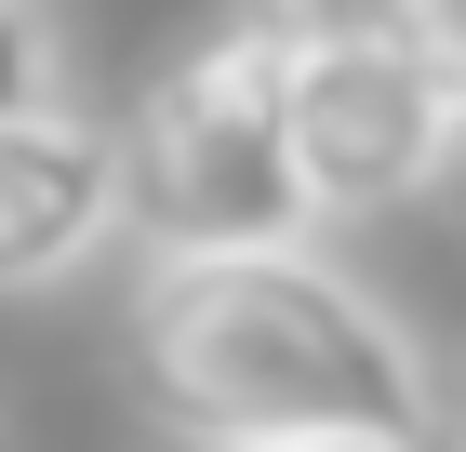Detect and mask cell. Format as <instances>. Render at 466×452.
Instances as JSON below:
<instances>
[{"label": "cell", "mask_w": 466, "mask_h": 452, "mask_svg": "<svg viewBox=\"0 0 466 452\" xmlns=\"http://www.w3.org/2000/svg\"><path fill=\"white\" fill-rule=\"evenodd\" d=\"M134 386L200 452H293V439H427V359L360 279L320 253H200L160 266L134 306Z\"/></svg>", "instance_id": "cell-1"}, {"label": "cell", "mask_w": 466, "mask_h": 452, "mask_svg": "<svg viewBox=\"0 0 466 452\" xmlns=\"http://www.w3.org/2000/svg\"><path fill=\"white\" fill-rule=\"evenodd\" d=\"M293 54L267 27H214L187 67H160L120 120V226L160 266L200 253H293L320 226L307 174H293V120H280Z\"/></svg>", "instance_id": "cell-2"}, {"label": "cell", "mask_w": 466, "mask_h": 452, "mask_svg": "<svg viewBox=\"0 0 466 452\" xmlns=\"http://www.w3.org/2000/svg\"><path fill=\"white\" fill-rule=\"evenodd\" d=\"M280 120H293V174H307L320 213H387L427 174H453V80H440L400 27L293 54Z\"/></svg>", "instance_id": "cell-3"}, {"label": "cell", "mask_w": 466, "mask_h": 452, "mask_svg": "<svg viewBox=\"0 0 466 452\" xmlns=\"http://www.w3.org/2000/svg\"><path fill=\"white\" fill-rule=\"evenodd\" d=\"M107 226H120V134L80 120L67 94L14 106L0 120V293L67 279Z\"/></svg>", "instance_id": "cell-4"}, {"label": "cell", "mask_w": 466, "mask_h": 452, "mask_svg": "<svg viewBox=\"0 0 466 452\" xmlns=\"http://www.w3.org/2000/svg\"><path fill=\"white\" fill-rule=\"evenodd\" d=\"M240 27H267L280 54H320V40H387L400 0H253Z\"/></svg>", "instance_id": "cell-5"}, {"label": "cell", "mask_w": 466, "mask_h": 452, "mask_svg": "<svg viewBox=\"0 0 466 452\" xmlns=\"http://www.w3.org/2000/svg\"><path fill=\"white\" fill-rule=\"evenodd\" d=\"M40 94H54V40H40L27 0H0V120H14V106H40Z\"/></svg>", "instance_id": "cell-6"}, {"label": "cell", "mask_w": 466, "mask_h": 452, "mask_svg": "<svg viewBox=\"0 0 466 452\" xmlns=\"http://www.w3.org/2000/svg\"><path fill=\"white\" fill-rule=\"evenodd\" d=\"M400 40H413V54L466 94V0H400Z\"/></svg>", "instance_id": "cell-7"}, {"label": "cell", "mask_w": 466, "mask_h": 452, "mask_svg": "<svg viewBox=\"0 0 466 452\" xmlns=\"http://www.w3.org/2000/svg\"><path fill=\"white\" fill-rule=\"evenodd\" d=\"M293 452H427V439H293Z\"/></svg>", "instance_id": "cell-8"}, {"label": "cell", "mask_w": 466, "mask_h": 452, "mask_svg": "<svg viewBox=\"0 0 466 452\" xmlns=\"http://www.w3.org/2000/svg\"><path fill=\"white\" fill-rule=\"evenodd\" d=\"M453 174H466V94H453Z\"/></svg>", "instance_id": "cell-9"}]
</instances>
